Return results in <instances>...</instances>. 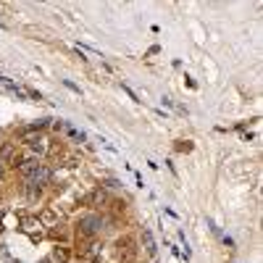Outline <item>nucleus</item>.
Returning a JSON list of instances; mask_svg holds the SVG:
<instances>
[{
    "label": "nucleus",
    "instance_id": "obj_1",
    "mask_svg": "<svg viewBox=\"0 0 263 263\" xmlns=\"http://www.w3.org/2000/svg\"><path fill=\"white\" fill-rule=\"evenodd\" d=\"M105 229V219L100 213H84L79 216V221H76V231H79L82 237H98L100 231Z\"/></svg>",
    "mask_w": 263,
    "mask_h": 263
},
{
    "label": "nucleus",
    "instance_id": "obj_2",
    "mask_svg": "<svg viewBox=\"0 0 263 263\" xmlns=\"http://www.w3.org/2000/svg\"><path fill=\"white\" fill-rule=\"evenodd\" d=\"M50 179H53V171H50L48 166H40L32 176H29L27 182H29V184H34V187H42V184H48Z\"/></svg>",
    "mask_w": 263,
    "mask_h": 263
},
{
    "label": "nucleus",
    "instance_id": "obj_3",
    "mask_svg": "<svg viewBox=\"0 0 263 263\" xmlns=\"http://www.w3.org/2000/svg\"><path fill=\"white\" fill-rule=\"evenodd\" d=\"M40 166H42L40 158H27V161H21V164H19V174L24 176V179H29V176H32Z\"/></svg>",
    "mask_w": 263,
    "mask_h": 263
},
{
    "label": "nucleus",
    "instance_id": "obj_4",
    "mask_svg": "<svg viewBox=\"0 0 263 263\" xmlns=\"http://www.w3.org/2000/svg\"><path fill=\"white\" fill-rule=\"evenodd\" d=\"M0 161L16 166V145H13V142H3V145H0Z\"/></svg>",
    "mask_w": 263,
    "mask_h": 263
},
{
    "label": "nucleus",
    "instance_id": "obj_5",
    "mask_svg": "<svg viewBox=\"0 0 263 263\" xmlns=\"http://www.w3.org/2000/svg\"><path fill=\"white\" fill-rule=\"evenodd\" d=\"M24 142H27L34 153H45V140H42V134H32V132H27V134H24Z\"/></svg>",
    "mask_w": 263,
    "mask_h": 263
},
{
    "label": "nucleus",
    "instance_id": "obj_6",
    "mask_svg": "<svg viewBox=\"0 0 263 263\" xmlns=\"http://www.w3.org/2000/svg\"><path fill=\"white\" fill-rule=\"evenodd\" d=\"M142 242H145V253H148L150 258H153L158 247H156V242H153V234H150V229H142Z\"/></svg>",
    "mask_w": 263,
    "mask_h": 263
},
{
    "label": "nucleus",
    "instance_id": "obj_7",
    "mask_svg": "<svg viewBox=\"0 0 263 263\" xmlns=\"http://www.w3.org/2000/svg\"><path fill=\"white\" fill-rule=\"evenodd\" d=\"M100 203H105V192H103V187H95L87 195V205H100Z\"/></svg>",
    "mask_w": 263,
    "mask_h": 263
},
{
    "label": "nucleus",
    "instance_id": "obj_8",
    "mask_svg": "<svg viewBox=\"0 0 263 263\" xmlns=\"http://www.w3.org/2000/svg\"><path fill=\"white\" fill-rule=\"evenodd\" d=\"M100 253H103V245H98V242H90V245L82 250V255H87V258H92V261H98Z\"/></svg>",
    "mask_w": 263,
    "mask_h": 263
},
{
    "label": "nucleus",
    "instance_id": "obj_9",
    "mask_svg": "<svg viewBox=\"0 0 263 263\" xmlns=\"http://www.w3.org/2000/svg\"><path fill=\"white\" fill-rule=\"evenodd\" d=\"M50 261L68 263V250H66V247H56V250H53V258H50Z\"/></svg>",
    "mask_w": 263,
    "mask_h": 263
},
{
    "label": "nucleus",
    "instance_id": "obj_10",
    "mask_svg": "<svg viewBox=\"0 0 263 263\" xmlns=\"http://www.w3.org/2000/svg\"><path fill=\"white\" fill-rule=\"evenodd\" d=\"M27 197H29V203H34L37 197H40V187H34V184H27Z\"/></svg>",
    "mask_w": 263,
    "mask_h": 263
},
{
    "label": "nucleus",
    "instance_id": "obj_11",
    "mask_svg": "<svg viewBox=\"0 0 263 263\" xmlns=\"http://www.w3.org/2000/svg\"><path fill=\"white\" fill-rule=\"evenodd\" d=\"M21 224H24V229H32V227H34V224H37V221H34V219H24V221H21Z\"/></svg>",
    "mask_w": 263,
    "mask_h": 263
},
{
    "label": "nucleus",
    "instance_id": "obj_12",
    "mask_svg": "<svg viewBox=\"0 0 263 263\" xmlns=\"http://www.w3.org/2000/svg\"><path fill=\"white\" fill-rule=\"evenodd\" d=\"M105 184H108V187H113V190H119V187H121V182H116V179H108Z\"/></svg>",
    "mask_w": 263,
    "mask_h": 263
},
{
    "label": "nucleus",
    "instance_id": "obj_13",
    "mask_svg": "<svg viewBox=\"0 0 263 263\" xmlns=\"http://www.w3.org/2000/svg\"><path fill=\"white\" fill-rule=\"evenodd\" d=\"M0 179H3V161H0Z\"/></svg>",
    "mask_w": 263,
    "mask_h": 263
},
{
    "label": "nucleus",
    "instance_id": "obj_14",
    "mask_svg": "<svg viewBox=\"0 0 263 263\" xmlns=\"http://www.w3.org/2000/svg\"><path fill=\"white\" fill-rule=\"evenodd\" d=\"M40 263H53V261H50V258H42V261H40Z\"/></svg>",
    "mask_w": 263,
    "mask_h": 263
},
{
    "label": "nucleus",
    "instance_id": "obj_15",
    "mask_svg": "<svg viewBox=\"0 0 263 263\" xmlns=\"http://www.w3.org/2000/svg\"><path fill=\"white\" fill-rule=\"evenodd\" d=\"M121 263H132V261H121Z\"/></svg>",
    "mask_w": 263,
    "mask_h": 263
}]
</instances>
